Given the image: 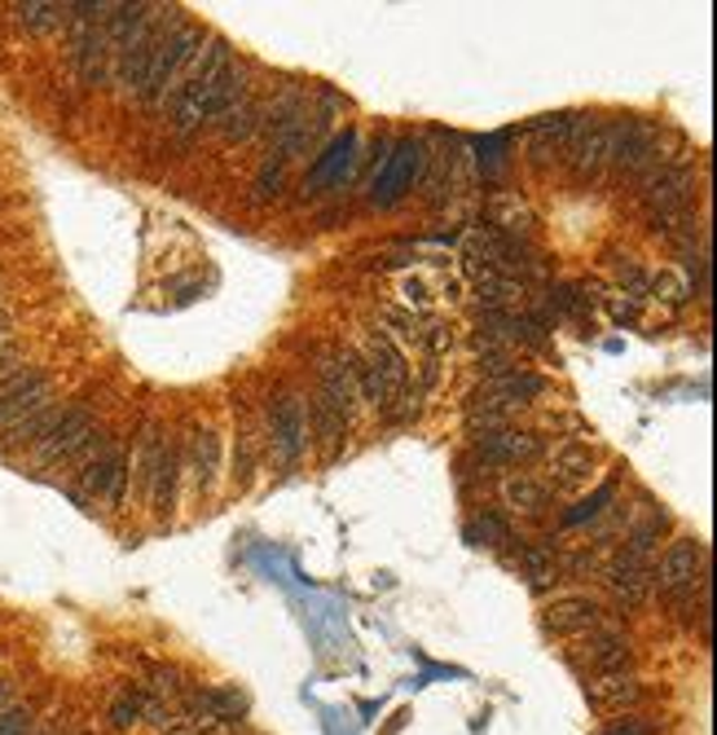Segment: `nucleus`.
<instances>
[{
    "label": "nucleus",
    "mask_w": 717,
    "mask_h": 735,
    "mask_svg": "<svg viewBox=\"0 0 717 735\" xmlns=\"http://www.w3.org/2000/svg\"><path fill=\"white\" fill-rule=\"evenodd\" d=\"M13 687H18V683H13L9 674H0V709H4L9 701H13Z\"/></svg>",
    "instance_id": "79ce46f5"
},
{
    "label": "nucleus",
    "mask_w": 717,
    "mask_h": 735,
    "mask_svg": "<svg viewBox=\"0 0 717 735\" xmlns=\"http://www.w3.org/2000/svg\"><path fill=\"white\" fill-rule=\"evenodd\" d=\"M612 497H616V490H612V485H603V490H598L590 502H582L577 511H568V515H564V524H582V520H590V515H598V511H603Z\"/></svg>",
    "instance_id": "e433bc0d"
},
{
    "label": "nucleus",
    "mask_w": 717,
    "mask_h": 735,
    "mask_svg": "<svg viewBox=\"0 0 717 735\" xmlns=\"http://www.w3.org/2000/svg\"><path fill=\"white\" fill-rule=\"evenodd\" d=\"M31 732H36V705L9 701L0 709V735H31Z\"/></svg>",
    "instance_id": "473e14b6"
},
{
    "label": "nucleus",
    "mask_w": 717,
    "mask_h": 735,
    "mask_svg": "<svg viewBox=\"0 0 717 735\" xmlns=\"http://www.w3.org/2000/svg\"><path fill=\"white\" fill-rule=\"evenodd\" d=\"M18 370H22V344L9 335V340H0V379H9Z\"/></svg>",
    "instance_id": "a19ab883"
},
{
    "label": "nucleus",
    "mask_w": 717,
    "mask_h": 735,
    "mask_svg": "<svg viewBox=\"0 0 717 735\" xmlns=\"http://www.w3.org/2000/svg\"><path fill=\"white\" fill-rule=\"evenodd\" d=\"M546 300H551V309H555V313H582V309L590 304V295H586L582 286H551V295H546Z\"/></svg>",
    "instance_id": "72a5a7b5"
},
{
    "label": "nucleus",
    "mask_w": 717,
    "mask_h": 735,
    "mask_svg": "<svg viewBox=\"0 0 717 735\" xmlns=\"http://www.w3.org/2000/svg\"><path fill=\"white\" fill-rule=\"evenodd\" d=\"M467 542H472V546H506V542H515V537H511V524H506L497 511H479L476 520L467 524Z\"/></svg>",
    "instance_id": "c756f323"
},
{
    "label": "nucleus",
    "mask_w": 717,
    "mask_h": 735,
    "mask_svg": "<svg viewBox=\"0 0 717 735\" xmlns=\"http://www.w3.org/2000/svg\"><path fill=\"white\" fill-rule=\"evenodd\" d=\"M612 141H616V120H582L573 141H568V168L577 181H598V172L612 163Z\"/></svg>",
    "instance_id": "9b49d317"
},
{
    "label": "nucleus",
    "mask_w": 717,
    "mask_h": 735,
    "mask_svg": "<svg viewBox=\"0 0 717 735\" xmlns=\"http://www.w3.org/2000/svg\"><path fill=\"white\" fill-rule=\"evenodd\" d=\"M141 705H145V692H141V687H128V692H120V696L111 701L107 723H111L115 732H132V727L141 723Z\"/></svg>",
    "instance_id": "7c9ffc66"
},
{
    "label": "nucleus",
    "mask_w": 717,
    "mask_h": 735,
    "mask_svg": "<svg viewBox=\"0 0 717 735\" xmlns=\"http://www.w3.org/2000/svg\"><path fill=\"white\" fill-rule=\"evenodd\" d=\"M9 326H13V318L0 309V340H9Z\"/></svg>",
    "instance_id": "c03bdc74"
},
{
    "label": "nucleus",
    "mask_w": 717,
    "mask_h": 735,
    "mask_svg": "<svg viewBox=\"0 0 717 735\" xmlns=\"http://www.w3.org/2000/svg\"><path fill=\"white\" fill-rule=\"evenodd\" d=\"M511 564L528 577V586L533 591H551L555 582H564L559 577V555L551 551V546H537V542H524L515 555H511Z\"/></svg>",
    "instance_id": "b1692460"
},
{
    "label": "nucleus",
    "mask_w": 717,
    "mask_h": 735,
    "mask_svg": "<svg viewBox=\"0 0 717 735\" xmlns=\"http://www.w3.org/2000/svg\"><path fill=\"white\" fill-rule=\"evenodd\" d=\"M31 735H58V732H53V727H44V732H31Z\"/></svg>",
    "instance_id": "a18cd8bd"
},
{
    "label": "nucleus",
    "mask_w": 717,
    "mask_h": 735,
    "mask_svg": "<svg viewBox=\"0 0 717 735\" xmlns=\"http://www.w3.org/2000/svg\"><path fill=\"white\" fill-rule=\"evenodd\" d=\"M401 300H405V304H410V313H414V309L432 304V286H427L423 278H401Z\"/></svg>",
    "instance_id": "ea45409f"
},
{
    "label": "nucleus",
    "mask_w": 717,
    "mask_h": 735,
    "mask_svg": "<svg viewBox=\"0 0 717 735\" xmlns=\"http://www.w3.org/2000/svg\"><path fill=\"white\" fill-rule=\"evenodd\" d=\"M418 331H423V326H418V318H414L410 309H396V304L383 309V335H387V340L396 335V340H405V344H418Z\"/></svg>",
    "instance_id": "2f4dec72"
},
{
    "label": "nucleus",
    "mask_w": 717,
    "mask_h": 735,
    "mask_svg": "<svg viewBox=\"0 0 717 735\" xmlns=\"http://www.w3.org/2000/svg\"><path fill=\"white\" fill-rule=\"evenodd\" d=\"M656 732H660V723H652V718H643V714L634 709V714L616 718V723H612L603 735H656Z\"/></svg>",
    "instance_id": "f704fd0d"
},
{
    "label": "nucleus",
    "mask_w": 717,
    "mask_h": 735,
    "mask_svg": "<svg viewBox=\"0 0 717 735\" xmlns=\"http://www.w3.org/2000/svg\"><path fill=\"white\" fill-rule=\"evenodd\" d=\"M590 476H595V450L590 445L564 441V445L551 450V481H546V490L577 493L590 485Z\"/></svg>",
    "instance_id": "a211bd4d"
},
{
    "label": "nucleus",
    "mask_w": 717,
    "mask_h": 735,
    "mask_svg": "<svg viewBox=\"0 0 717 735\" xmlns=\"http://www.w3.org/2000/svg\"><path fill=\"white\" fill-rule=\"evenodd\" d=\"M603 586L612 591V600L625 608V613H638L656 591H652V564H638V560H629V555H612L607 564H603Z\"/></svg>",
    "instance_id": "4468645a"
},
{
    "label": "nucleus",
    "mask_w": 717,
    "mask_h": 735,
    "mask_svg": "<svg viewBox=\"0 0 717 735\" xmlns=\"http://www.w3.org/2000/svg\"><path fill=\"white\" fill-rule=\"evenodd\" d=\"M472 450H476V467L479 472H493V467H515V463H533L546 441L537 432H519V427H497V432H479L472 436Z\"/></svg>",
    "instance_id": "9d476101"
},
{
    "label": "nucleus",
    "mask_w": 717,
    "mask_h": 735,
    "mask_svg": "<svg viewBox=\"0 0 717 735\" xmlns=\"http://www.w3.org/2000/svg\"><path fill=\"white\" fill-rule=\"evenodd\" d=\"M246 98V80L230 62V44H212L199 53L194 75L176 89V107H172V128L176 132H199L203 123L225 120L234 107Z\"/></svg>",
    "instance_id": "f257e3e1"
},
{
    "label": "nucleus",
    "mask_w": 717,
    "mask_h": 735,
    "mask_svg": "<svg viewBox=\"0 0 717 735\" xmlns=\"http://www.w3.org/2000/svg\"><path fill=\"white\" fill-rule=\"evenodd\" d=\"M181 445L176 441H168L163 445V459H159V467H154V476H150V511L154 515H172V506H176V481H181Z\"/></svg>",
    "instance_id": "412c9836"
},
{
    "label": "nucleus",
    "mask_w": 717,
    "mask_h": 735,
    "mask_svg": "<svg viewBox=\"0 0 717 735\" xmlns=\"http://www.w3.org/2000/svg\"><path fill=\"white\" fill-rule=\"evenodd\" d=\"M568 665H573L577 674H586V678L634 669V643H629V634H625L616 621H607V625H598V630H590V634L573 638V647H568Z\"/></svg>",
    "instance_id": "20e7f679"
},
{
    "label": "nucleus",
    "mask_w": 717,
    "mask_h": 735,
    "mask_svg": "<svg viewBox=\"0 0 717 735\" xmlns=\"http://www.w3.org/2000/svg\"><path fill=\"white\" fill-rule=\"evenodd\" d=\"M282 177H286V168H282V163H264V168H260V177H255V194H260V199H269V194L277 199Z\"/></svg>",
    "instance_id": "58836bf2"
},
{
    "label": "nucleus",
    "mask_w": 717,
    "mask_h": 735,
    "mask_svg": "<svg viewBox=\"0 0 717 735\" xmlns=\"http://www.w3.org/2000/svg\"><path fill=\"white\" fill-rule=\"evenodd\" d=\"M528 286L519 278L506 273H479L476 278V300L484 313H515V304H524Z\"/></svg>",
    "instance_id": "393cba45"
},
{
    "label": "nucleus",
    "mask_w": 717,
    "mask_h": 735,
    "mask_svg": "<svg viewBox=\"0 0 717 735\" xmlns=\"http://www.w3.org/2000/svg\"><path fill=\"white\" fill-rule=\"evenodd\" d=\"M418 168H423V145L418 141H401L396 145V154L378 168V177H374V203L378 208H392L396 199H405V190H410V181L418 177Z\"/></svg>",
    "instance_id": "f3484780"
},
{
    "label": "nucleus",
    "mask_w": 717,
    "mask_h": 735,
    "mask_svg": "<svg viewBox=\"0 0 717 735\" xmlns=\"http://www.w3.org/2000/svg\"><path fill=\"white\" fill-rule=\"evenodd\" d=\"M98 441H102V432H98V414L84 410V405H67L62 423H58V427H53L31 454H36L40 467H58V463H71V459L93 454Z\"/></svg>",
    "instance_id": "423d86ee"
},
{
    "label": "nucleus",
    "mask_w": 717,
    "mask_h": 735,
    "mask_svg": "<svg viewBox=\"0 0 717 735\" xmlns=\"http://www.w3.org/2000/svg\"><path fill=\"white\" fill-rule=\"evenodd\" d=\"M159 735H199V732H194V727H190V723H185V718H181V723H172V727H168V732H159Z\"/></svg>",
    "instance_id": "37998d69"
},
{
    "label": "nucleus",
    "mask_w": 717,
    "mask_h": 735,
    "mask_svg": "<svg viewBox=\"0 0 717 735\" xmlns=\"http://www.w3.org/2000/svg\"><path fill=\"white\" fill-rule=\"evenodd\" d=\"M269 450L282 472H291L309 454V423H304V396L277 392L269 401Z\"/></svg>",
    "instance_id": "0eeeda50"
},
{
    "label": "nucleus",
    "mask_w": 717,
    "mask_h": 735,
    "mask_svg": "<svg viewBox=\"0 0 717 735\" xmlns=\"http://www.w3.org/2000/svg\"><path fill=\"white\" fill-rule=\"evenodd\" d=\"M62 414H67V405L62 401H49V405H40L36 414H27L22 423H13L9 432H4V445L9 450H36L58 423H62Z\"/></svg>",
    "instance_id": "5701e85b"
},
{
    "label": "nucleus",
    "mask_w": 717,
    "mask_h": 735,
    "mask_svg": "<svg viewBox=\"0 0 717 735\" xmlns=\"http://www.w3.org/2000/svg\"><path fill=\"white\" fill-rule=\"evenodd\" d=\"M502 502H506L511 511H519V515H546L551 490H546V481H537V476H528V472H515V476L502 481Z\"/></svg>",
    "instance_id": "a878e982"
},
{
    "label": "nucleus",
    "mask_w": 717,
    "mask_h": 735,
    "mask_svg": "<svg viewBox=\"0 0 717 735\" xmlns=\"http://www.w3.org/2000/svg\"><path fill=\"white\" fill-rule=\"evenodd\" d=\"M304 423H309V445H317L326 459H340V450H344V441H349L353 419H344L331 401L309 396V401H304Z\"/></svg>",
    "instance_id": "6ab92c4d"
},
{
    "label": "nucleus",
    "mask_w": 717,
    "mask_h": 735,
    "mask_svg": "<svg viewBox=\"0 0 717 735\" xmlns=\"http://www.w3.org/2000/svg\"><path fill=\"white\" fill-rule=\"evenodd\" d=\"M546 630L551 634H564V638H582V634H590L598 625H607L612 616L607 608L598 604L595 595H564V600H555V604H546Z\"/></svg>",
    "instance_id": "dca6fc26"
},
{
    "label": "nucleus",
    "mask_w": 717,
    "mask_h": 735,
    "mask_svg": "<svg viewBox=\"0 0 717 735\" xmlns=\"http://www.w3.org/2000/svg\"><path fill=\"white\" fill-rule=\"evenodd\" d=\"M251 472H255V432L242 427L239 432V481L242 485L251 481Z\"/></svg>",
    "instance_id": "4c0bfd02"
},
{
    "label": "nucleus",
    "mask_w": 717,
    "mask_h": 735,
    "mask_svg": "<svg viewBox=\"0 0 717 735\" xmlns=\"http://www.w3.org/2000/svg\"><path fill=\"white\" fill-rule=\"evenodd\" d=\"M577 123H582V115H546V120L528 123V150H533V159L546 163L551 150H555V159H559V150H568V141H573Z\"/></svg>",
    "instance_id": "4be33fe9"
},
{
    "label": "nucleus",
    "mask_w": 717,
    "mask_h": 735,
    "mask_svg": "<svg viewBox=\"0 0 717 735\" xmlns=\"http://www.w3.org/2000/svg\"><path fill=\"white\" fill-rule=\"evenodd\" d=\"M361 362L357 353H349V349H335V353H326L322 358V401H331L344 419H353L357 414V401H361Z\"/></svg>",
    "instance_id": "ddd939ff"
},
{
    "label": "nucleus",
    "mask_w": 717,
    "mask_h": 735,
    "mask_svg": "<svg viewBox=\"0 0 717 735\" xmlns=\"http://www.w3.org/2000/svg\"><path fill=\"white\" fill-rule=\"evenodd\" d=\"M586 701L603 714H634L647 701V683L634 669L598 674V678H586Z\"/></svg>",
    "instance_id": "2eb2a0df"
},
{
    "label": "nucleus",
    "mask_w": 717,
    "mask_h": 735,
    "mask_svg": "<svg viewBox=\"0 0 717 735\" xmlns=\"http://www.w3.org/2000/svg\"><path fill=\"white\" fill-rule=\"evenodd\" d=\"M190 476H194V490L208 493L216 490V476H221V436L212 427H199L194 432V463H190Z\"/></svg>",
    "instance_id": "bb28decb"
},
{
    "label": "nucleus",
    "mask_w": 717,
    "mask_h": 735,
    "mask_svg": "<svg viewBox=\"0 0 717 735\" xmlns=\"http://www.w3.org/2000/svg\"><path fill=\"white\" fill-rule=\"evenodd\" d=\"M542 392H546V379H542V374H533V370H511V374H502V379H488L476 396H488V401L511 405V410H524V405H528L533 396H542Z\"/></svg>",
    "instance_id": "aec40b11"
},
{
    "label": "nucleus",
    "mask_w": 717,
    "mask_h": 735,
    "mask_svg": "<svg viewBox=\"0 0 717 735\" xmlns=\"http://www.w3.org/2000/svg\"><path fill=\"white\" fill-rule=\"evenodd\" d=\"M221 123V132H225V141H251L255 132H264V102H255V98H242L239 107L225 115Z\"/></svg>",
    "instance_id": "c85d7f7f"
},
{
    "label": "nucleus",
    "mask_w": 717,
    "mask_h": 735,
    "mask_svg": "<svg viewBox=\"0 0 717 735\" xmlns=\"http://www.w3.org/2000/svg\"><path fill=\"white\" fill-rule=\"evenodd\" d=\"M49 401H58V392H53V379L40 366H22L18 374L0 379V432H9L13 423H22L27 414H36Z\"/></svg>",
    "instance_id": "6e6552de"
},
{
    "label": "nucleus",
    "mask_w": 717,
    "mask_h": 735,
    "mask_svg": "<svg viewBox=\"0 0 717 735\" xmlns=\"http://www.w3.org/2000/svg\"><path fill=\"white\" fill-rule=\"evenodd\" d=\"M418 344H423L432 358H441L445 349H454V331L441 326V322H436V326H423V331H418Z\"/></svg>",
    "instance_id": "c9c22d12"
},
{
    "label": "nucleus",
    "mask_w": 717,
    "mask_h": 735,
    "mask_svg": "<svg viewBox=\"0 0 717 735\" xmlns=\"http://www.w3.org/2000/svg\"><path fill=\"white\" fill-rule=\"evenodd\" d=\"M700 586H709V551H705V542L674 537L660 551V564H652V591H660L678 608H691Z\"/></svg>",
    "instance_id": "7ed1b4c3"
},
{
    "label": "nucleus",
    "mask_w": 717,
    "mask_h": 735,
    "mask_svg": "<svg viewBox=\"0 0 717 735\" xmlns=\"http://www.w3.org/2000/svg\"><path fill=\"white\" fill-rule=\"evenodd\" d=\"M665 163L660 150V128L647 120H616V141H612V172L629 181H647Z\"/></svg>",
    "instance_id": "39448f33"
},
{
    "label": "nucleus",
    "mask_w": 717,
    "mask_h": 735,
    "mask_svg": "<svg viewBox=\"0 0 717 735\" xmlns=\"http://www.w3.org/2000/svg\"><path fill=\"white\" fill-rule=\"evenodd\" d=\"M71 27V67L84 89H102L111 80V44L98 22H67Z\"/></svg>",
    "instance_id": "f8f14e48"
},
{
    "label": "nucleus",
    "mask_w": 717,
    "mask_h": 735,
    "mask_svg": "<svg viewBox=\"0 0 717 735\" xmlns=\"http://www.w3.org/2000/svg\"><path fill=\"white\" fill-rule=\"evenodd\" d=\"M13 18H18L22 31H31V36H49V31L67 27L71 4H62V0H22V4H13Z\"/></svg>",
    "instance_id": "cd10ccee"
},
{
    "label": "nucleus",
    "mask_w": 717,
    "mask_h": 735,
    "mask_svg": "<svg viewBox=\"0 0 717 735\" xmlns=\"http://www.w3.org/2000/svg\"><path fill=\"white\" fill-rule=\"evenodd\" d=\"M128 454H123L120 445H102L89 463H84V472H80V481H75V493L84 497V502H111V506H123V493H128Z\"/></svg>",
    "instance_id": "1a4fd4ad"
},
{
    "label": "nucleus",
    "mask_w": 717,
    "mask_h": 735,
    "mask_svg": "<svg viewBox=\"0 0 717 735\" xmlns=\"http://www.w3.org/2000/svg\"><path fill=\"white\" fill-rule=\"evenodd\" d=\"M203 27H194V22H176L163 40H159V49H154V58H150V67H145V75H141V84H137V98H141V107H163V98L168 93H176L181 89V75H185V67H194L199 62V53H203Z\"/></svg>",
    "instance_id": "f03ea898"
}]
</instances>
